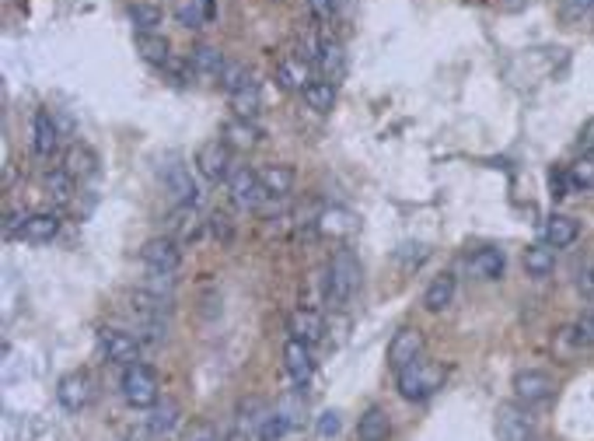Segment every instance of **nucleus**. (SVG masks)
<instances>
[{"mask_svg": "<svg viewBox=\"0 0 594 441\" xmlns=\"http://www.w3.org/2000/svg\"><path fill=\"white\" fill-rule=\"evenodd\" d=\"M322 291H325V301L333 308H346L354 301V295L360 291V263L350 249H339L329 260L325 277H322Z\"/></svg>", "mask_w": 594, "mask_h": 441, "instance_id": "f257e3e1", "label": "nucleus"}, {"mask_svg": "<svg viewBox=\"0 0 594 441\" xmlns=\"http://www.w3.org/2000/svg\"><path fill=\"white\" fill-rule=\"evenodd\" d=\"M168 316H172V298H158V295H151L143 287L133 295V319H137L140 340L164 343V337H168Z\"/></svg>", "mask_w": 594, "mask_h": 441, "instance_id": "f03ea898", "label": "nucleus"}, {"mask_svg": "<svg viewBox=\"0 0 594 441\" xmlns=\"http://www.w3.org/2000/svg\"><path fill=\"white\" fill-rule=\"evenodd\" d=\"M119 389H122L126 406H133V410H151V406L161 400L158 375H154V368H147V364H126V371H122V379H119Z\"/></svg>", "mask_w": 594, "mask_h": 441, "instance_id": "7ed1b4c3", "label": "nucleus"}, {"mask_svg": "<svg viewBox=\"0 0 594 441\" xmlns=\"http://www.w3.org/2000/svg\"><path fill=\"white\" fill-rule=\"evenodd\" d=\"M396 382H398L402 400L419 403V400H427V396H434L437 389H440V382H444V368L427 364L423 358H419V361H413L409 368H402V371L396 375Z\"/></svg>", "mask_w": 594, "mask_h": 441, "instance_id": "20e7f679", "label": "nucleus"}, {"mask_svg": "<svg viewBox=\"0 0 594 441\" xmlns=\"http://www.w3.org/2000/svg\"><path fill=\"white\" fill-rule=\"evenodd\" d=\"M228 189H231V200H235L241 210H259L262 203L270 200V193H266V186L259 179V172L256 168H249V165H238L235 172H231Z\"/></svg>", "mask_w": 594, "mask_h": 441, "instance_id": "39448f33", "label": "nucleus"}, {"mask_svg": "<svg viewBox=\"0 0 594 441\" xmlns=\"http://www.w3.org/2000/svg\"><path fill=\"white\" fill-rule=\"evenodd\" d=\"M196 168L207 182H228L231 179V144L217 137V141H207L196 151Z\"/></svg>", "mask_w": 594, "mask_h": 441, "instance_id": "423d86ee", "label": "nucleus"}, {"mask_svg": "<svg viewBox=\"0 0 594 441\" xmlns=\"http://www.w3.org/2000/svg\"><path fill=\"white\" fill-rule=\"evenodd\" d=\"M511 389H514V400L521 406H538V403H546L553 396L556 382L549 371H542V368H525V371H517L514 382H511Z\"/></svg>", "mask_w": 594, "mask_h": 441, "instance_id": "0eeeda50", "label": "nucleus"}, {"mask_svg": "<svg viewBox=\"0 0 594 441\" xmlns=\"http://www.w3.org/2000/svg\"><path fill=\"white\" fill-rule=\"evenodd\" d=\"M140 260L147 270H158V274H175L178 263H182V249H178V239L172 235H158V239H147L143 249H140Z\"/></svg>", "mask_w": 594, "mask_h": 441, "instance_id": "6e6552de", "label": "nucleus"}, {"mask_svg": "<svg viewBox=\"0 0 594 441\" xmlns=\"http://www.w3.org/2000/svg\"><path fill=\"white\" fill-rule=\"evenodd\" d=\"M496 438L500 441H535V421L528 410H521L514 403H504L496 410Z\"/></svg>", "mask_w": 594, "mask_h": 441, "instance_id": "1a4fd4ad", "label": "nucleus"}, {"mask_svg": "<svg viewBox=\"0 0 594 441\" xmlns=\"http://www.w3.org/2000/svg\"><path fill=\"white\" fill-rule=\"evenodd\" d=\"M161 182H164V189H168L178 203H196L199 200V182L193 179L189 165H182L178 158L161 161Z\"/></svg>", "mask_w": 594, "mask_h": 441, "instance_id": "9d476101", "label": "nucleus"}, {"mask_svg": "<svg viewBox=\"0 0 594 441\" xmlns=\"http://www.w3.org/2000/svg\"><path fill=\"white\" fill-rule=\"evenodd\" d=\"M91 396H95V389H91V375H88V371H70V375H63V379L57 382V400L67 414L88 410Z\"/></svg>", "mask_w": 594, "mask_h": 441, "instance_id": "9b49d317", "label": "nucleus"}, {"mask_svg": "<svg viewBox=\"0 0 594 441\" xmlns=\"http://www.w3.org/2000/svg\"><path fill=\"white\" fill-rule=\"evenodd\" d=\"M419 358H423V333L419 329H398L388 343V368L398 375L402 368H409Z\"/></svg>", "mask_w": 594, "mask_h": 441, "instance_id": "f8f14e48", "label": "nucleus"}, {"mask_svg": "<svg viewBox=\"0 0 594 441\" xmlns=\"http://www.w3.org/2000/svg\"><path fill=\"white\" fill-rule=\"evenodd\" d=\"M99 350L112 364H137L140 340L137 337H130V333H122V329H101Z\"/></svg>", "mask_w": 594, "mask_h": 441, "instance_id": "ddd939ff", "label": "nucleus"}, {"mask_svg": "<svg viewBox=\"0 0 594 441\" xmlns=\"http://www.w3.org/2000/svg\"><path fill=\"white\" fill-rule=\"evenodd\" d=\"M283 368H287V375L294 385H308L312 375H315V361H312V343L297 340L291 337L287 347H283Z\"/></svg>", "mask_w": 594, "mask_h": 441, "instance_id": "4468645a", "label": "nucleus"}, {"mask_svg": "<svg viewBox=\"0 0 594 441\" xmlns=\"http://www.w3.org/2000/svg\"><path fill=\"white\" fill-rule=\"evenodd\" d=\"M59 147V126H57V113L49 109H39L32 116V151L39 158H53Z\"/></svg>", "mask_w": 594, "mask_h": 441, "instance_id": "2eb2a0df", "label": "nucleus"}, {"mask_svg": "<svg viewBox=\"0 0 594 441\" xmlns=\"http://www.w3.org/2000/svg\"><path fill=\"white\" fill-rule=\"evenodd\" d=\"M203 214L196 203H175V210L168 214V235L178 242H193L203 235Z\"/></svg>", "mask_w": 594, "mask_h": 441, "instance_id": "dca6fc26", "label": "nucleus"}, {"mask_svg": "<svg viewBox=\"0 0 594 441\" xmlns=\"http://www.w3.org/2000/svg\"><path fill=\"white\" fill-rule=\"evenodd\" d=\"M228 99H231V109H235L238 120H256L259 105H262V88H259V81L252 78V74H245V78L228 91Z\"/></svg>", "mask_w": 594, "mask_h": 441, "instance_id": "f3484780", "label": "nucleus"}, {"mask_svg": "<svg viewBox=\"0 0 594 441\" xmlns=\"http://www.w3.org/2000/svg\"><path fill=\"white\" fill-rule=\"evenodd\" d=\"M504 270H507L504 249L486 245V249H475L472 256H469V277H475V281H500Z\"/></svg>", "mask_w": 594, "mask_h": 441, "instance_id": "a211bd4d", "label": "nucleus"}, {"mask_svg": "<svg viewBox=\"0 0 594 441\" xmlns=\"http://www.w3.org/2000/svg\"><path fill=\"white\" fill-rule=\"evenodd\" d=\"M59 235V214L53 210H39V214H28L25 224H21L18 239L21 242H32V245H46Z\"/></svg>", "mask_w": 594, "mask_h": 441, "instance_id": "6ab92c4d", "label": "nucleus"}, {"mask_svg": "<svg viewBox=\"0 0 594 441\" xmlns=\"http://www.w3.org/2000/svg\"><path fill=\"white\" fill-rule=\"evenodd\" d=\"M315 228L322 239H350L356 231V218L346 210V207H329V210H322L315 218Z\"/></svg>", "mask_w": 594, "mask_h": 441, "instance_id": "aec40b11", "label": "nucleus"}, {"mask_svg": "<svg viewBox=\"0 0 594 441\" xmlns=\"http://www.w3.org/2000/svg\"><path fill=\"white\" fill-rule=\"evenodd\" d=\"M315 67L322 70V81H333V84H336V81H343V74H346V49H343V42L322 39Z\"/></svg>", "mask_w": 594, "mask_h": 441, "instance_id": "412c9836", "label": "nucleus"}, {"mask_svg": "<svg viewBox=\"0 0 594 441\" xmlns=\"http://www.w3.org/2000/svg\"><path fill=\"white\" fill-rule=\"evenodd\" d=\"M178 417H182V410H178V403L164 400V403H154L151 406V414H147V435L151 438H168V435H175L178 427Z\"/></svg>", "mask_w": 594, "mask_h": 441, "instance_id": "4be33fe9", "label": "nucleus"}, {"mask_svg": "<svg viewBox=\"0 0 594 441\" xmlns=\"http://www.w3.org/2000/svg\"><path fill=\"white\" fill-rule=\"evenodd\" d=\"M287 326H291V337H297V340L304 343H318L325 337V319L318 316L315 308H297V312H291Z\"/></svg>", "mask_w": 594, "mask_h": 441, "instance_id": "5701e85b", "label": "nucleus"}, {"mask_svg": "<svg viewBox=\"0 0 594 441\" xmlns=\"http://www.w3.org/2000/svg\"><path fill=\"white\" fill-rule=\"evenodd\" d=\"M455 291H458L455 274H437L434 281H430V287L423 291V308L427 312H444L455 301Z\"/></svg>", "mask_w": 594, "mask_h": 441, "instance_id": "b1692460", "label": "nucleus"}, {"mask_svg": "<svg viewBox=\"0 0 594 441\" xmlns=\"http://www.w3.org/2000/svg\"><path fill=\"white\" fill-rule=\"evenodd\" d=\"M542 235H546V242H549L553 249H567V245H574V242L580 239V220L567 218V214H553V218L546 220Z\"/></svg>", "mask_w": 594, "mask_h": 441, "instance_id": "393cba45", "label": "nucleus"}, {"mask_svg": "<svg viewBox=\"0 0 594 441\" xmlns=\"http://www.w3.org/2000/svg\"><path fill=\"white\" fill-rule=\"evenodd\" d=\"M388 435H392V421L381 406H371L360 414V421H356V438L360 441H385Z\"/></svg>", "mask_w": 594, "mask_h": 441, "instance_id": "a878e982", "label": "nucleus"}, {"mask_svg": "<svg viewBox=\"0 0 594 441\" xmlns=\"http://www.w3.org/2000/svg\"><path fill=\"white\" fill-rule=\"evenodd\" d=\"M277 81L283 84V88H291V91H304L308 84H312V78H308V60L304 57H297V53H287L283 60L277 63Z\"/></svg>", "mask_w": 594, "mask_h": 441, "instance_id": "bb28decb", "label": "nucleus"}, {"mask_svg": "<svg viewBox=\"0 0 594 441\" xmlns=\"http://www.w3.org/2000/svg\"><path fill=\"white\" fill-rule=\"evenodd\" d=\"M189 63H193L196 78H203V81L224 78V70H228V60L220 57L214 46H196V49L189 53Z\"/></svg>", "mask_w": 594, "mask_h": 441, "instance_id": "cd10ccee", "label": "nucleus"}, {"mask_svg": "<svg viewBox=\"0 0 594 441\" xmlns=\"http://www.w3.org/2000/svg\"><path fill=\"white\" fill-rule=\"evenodd\" d=\"M259 179L273 200H283L294 189V168L291 165H266V168H259Z\"/></svg>", "mask_w": 594, "mask_h": 441, "instance_id": "c85d7f7f", "label": "nucleus"}, {"mask_svg": "<svg viewBox=\"0 0 594 441\" xmlns=\"http://www.w3.org/2000/svg\"><path fill=\"white\" fill-rule=\"evenodd\" d=\"M137 53L154 67H168L172 60V46L158 32H137Z\"/></svg>", "mask_w": 594, "mask_h": 441, "instance_id": "c756f323", "label": "nucleus"}, {"mask_svg": "<svg viewBox=\"0 0 594 441\" xmlns=\"http://www.w3.org/2000/svg\"><path fill=\"white\" fill-rule=\"evenodd\" d=\"M525 270L528 277H549L556 270V249L549 242H538V245H528L525 249Z\"/></svg>", "mask_w": 594, "mask_h": 441, "instance_id": "7c9ffc66", "label": "nucleus"}, {"mask_svg": "<svg viewBox=\"0 0 594 441\" xmlns=\"http://www.w3.org/2000/svg\"><path fill=\"white\" fill-rule=\"evenodd\" d=\"M63 168H67L74 179H91V176L99 172V158H95V151H91V147L74 144V147L67 151V158H63Z\"/></svg>", "mask_w": 594, "mask_h": 441, "instance_id": "2f4dec72", "label": "nucleus"}, {"mask_svg": "<svg viewBox=\"0 0 594 441\" xmlns=\"http://www.w3.org/2000/svg\"><path fill=\"white\" fill-rule=\"evenodd\" d=\"M74 176L67 172V168H53L49 176H46V197L53 203H59V207H67V203L74 200Z\"/></svg>", "mask_w": 594, "mask_h": 441, "instance_id": "473e14b6", "label": "nucleus"}, {"mask_svg": "<svg viewBox=\"0 0 594 441\" xmlns=\"http://www.w3.org/2000/svg\"><path fill=\"white\" fill-rule=\"evenodd\" d=\"M301 95H304V102H308V109H315V113H329V109L336 105V84H333V81H312Z\"/></svg>", "mask_w": 594, "mask_h": 441, "instance_id": "72a5a7b5", "label": "nucleus"}, {"mask_svg": "<svg viewBox=\"0 0 594 441\" xmlns=\"http://www.w3.org/2000/svg\"><path fill=\"white\" fill-rule=\"evenodd\" d=\"M259 137H262V134H259V126L252 120H231L224 126V141L231 144V147H241V151H245V147H256Z\"/></svg>", "mask_w": 594, "mask_h": 441, "instance_id": "f704fd0d", "label": "nucleus"}, {"mask_svg": "<svg viewBox=\"0 0 594 441\" xmlns=\"http://www.w3.org/2000/svg\"><path fill=\"white\" fill-rule=\"evenodd\" d=\"M567 179H570V189H577V193H591L594 189V155L577 158L574 165L567 168Z\"/></svg>", "mask_w": 594, "mask_h": 441, "instance_id": "c9c22d12", "label": "nucleus"}, {"mask_svg": "<svg viewBox=\"0 0 594 441\" xmlns=\"http://www.w3.org/2000/svg\"><path fill=\"white\" fill-rule=\"evenodd\" d=\"M294 427V421L283 414V410H277V414H266L262 421H259V427H256V438L259 441H280L287 431Z\"/></svg>", "mask_w": 594, "mask_h": 441, "instance_id": "e433bc0d", "label": "nucleus"}, {"mask_svg": "<svg viewBox=\"0 0 594 441\" xmlns=\"http://www.w3.org/2000/svg\"><path fill=\"white\" fill-rule=\"evenodd\" d=\"M175 18L182 28H199V25H207V7H203V0H178L175 4Z\"/></svg>", "mask_w": 594, "mask_h": 441, "instance_id": "4c0bfd02", "label": "nucleus"}, {"mask_svg": "<svg viewBox=\"0 0 594 441\" xmlns=\"http://www.w3.org/2000/svg\"><path fill=\"white\" fill-rule=\"evenodd\" d=\"M130 18L140 32H154V25H161V11L151 4H137V7H130Z\"/></svg>", "mask_w": 594, "mask_h": 441, "instance_id": "58836bf2", "label": "nucleus"}, {"mask_svg": "<svg viewBox=\"0 0 594 441\" xmlns=\"http://www.w3.org/2000/svg\"><path fill=\"white\" fill-rule=\"evenodd\" d=\"M182 441H220V431L214 421H193L186 427Z\"/></svg>", "mask_w": 594, "mask_h": 441, "instance_id": "ea45409f", "label": "nucleus"}, {"mask_svg": "<svg viewBox=\"0 0 594 441\" xmlns=\"http://www.w3.org/2000/svg\"><path fill=\"white\" fill-rule=\"evenodd\" d=\"M143 291H151V295H158V298H172V291H175V277L172 274H158V270H151V281Z\"/></svg>", "mask_w": 594, "mask_h": 441, "instance_id": "a19ab883", "label": "nucleus"}, {"mask_svg": "<svg viewBox=\"0 0 594 441\" xmlns=\"http://www.w3.org/2000/svg\"><path fill=\"white\" fill-rule=\"evenodd\" d=\"M570 189V179H567V168H549V197L553 200H563Z\"/></svg>", "mask_w": 594, "mask_h": 441, "instance_id": "79ce46f5", "label": "nucleus"}, {"mask_svg": "<svg viewBox=\"0 0 594 441\" xmlns=\"http://www.w3.org/2000/svg\"><path fill=\"white\" fill-rule=\"evenodd\" d=\"M559 7H563V15L570 21H580L584 15L594 11V0H559Z\"/></svg>", "mask_w": 594, "mask_h": 441, "instance_id": "37998d69", "label": "nucleus"}, {"mask_svg": "<svg viewBox=\"0 0 594 441\" xmlns=\"http://www.w3.org/2000/svg\"><path fill=\"white\" fill-rule=\"evenodd\" d=\"M308 11H312V18L322 21V25L336 18V7H333V0H308Z\"/></svg>", "mask_w": 594, "mask_h": 441, "instance_id": "c03bdc74", "label": "nucleus"}, {"mask_svg": "<svg viewBox=\"0 0 594 441\" xmlns=\"http://www.w3.org/2000/svg\"><path fill=\"white\" fill-rule=\"evenodd\" d=\"M339 427H343V421H339V414H333V410L318 417V435H322V438H333V435H339Z\"/></svg>", "mask_w": 594, "mask_h": 441, "instance_id": "a18cd8bd", "label": "nucleus"}, {"mask_svg": "<svg viewBox=\"0 0 594 441\" xmlns=\"http://www.w3.org/2000/svg\"><path fill=\"white\" fill-rule=\"evenodd\" d=\"M210 231H214V239H231V218L228 214H214L210 218Z\"/></svg>", "mask_w": 594, "mask_h": 441, "instance_id": "49530a36", "label": "nucleus"}, {"mask_svg": "<svg viewBox=\"0 0 594 441\" xmlns=\"http://www.w3.org/2000/svg\"><path fill=\"white\" fill-rule=\"evenodd\" d=\"M577 291H580V298L594 301V266H588V270L580 274V281H577Z\"/></svg>", "mask_w": 594, "mask_h": 441, "instance_id": "de8ad7c7", "label": "nucleus"}, {"mask_svg": "<svg viewBox=\"0 0 594 441\" xmlns=\"http://www.w3.org/2000/svg\"><path fill=\"white\" fill-rule=\"evenodd\" d=\"M580 147H594V120L584 123V130H580Z\"/></svg>", "mask_w": 594, "mask_h": 441, "instance_id": "09e8293b", "label": "nucleus"}, {"mask_svg": "<svg viewBox=\"0 0 594 441\" xmlns=\"http://www.w3.org/2000/svg\"><path fill=\"white\" fill-rule=\"evenodd\" d=\"M350 4H354V0H333V7H336V15H346V11H350Z\"/></svg>", "mask_w": 594, "mask_h": 441, "instance_id": "8fccbe9b", "label": "nucleus"}, {"mask_svg": "<svg viewBox=\"0 0 594 441\" xmlns=\"http://www.w3.org/2000/svg\"><path fill=\"white\" fill-rule=\"evenodd\" d=\"M465 4H486V0H465Z\"/></svg>", "mask_w": 594, "mask_h": 441, "instance_id": "3c124183", "label": "nucleus"}, {"mask_svg": "<svg viewBox=\"0 0 594 441\" xmlns=\"http://www.w3.org/2000/svg\"><path fill=\"white\" fill-rule=\"evenodd\" d=\"M591 329H594V312H591Z\"/></svg>", "mask_w": 594, "mask_h": 441, "instance_id": "603ef678", "label": "nucleus"}, {"mask_svg": "<svg viewBox=\"0 0 594 441\" xmlns=\"http://www.w3.org/2000/svg\"><path fill=\"white\" fill-rule=\"evenodd\" d=\"M591 15H594V11H591Z\"/></svg>", "mask_w": 594, "mask_h": 441, "instance_id": "864d4df0", "label": "nucleus"}]
</instances>
